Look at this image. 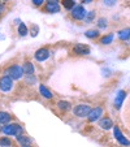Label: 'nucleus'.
<instances>
[{
    "instance_id": "4",
    "label": "nucleus",
    "mask_w": 130,
    "mask_h": 147,
    "mask_svg": "<svg viewBox=\"0 0 130 147\" xmlns=\"http://www.w3.org/2000/svg\"><path fill=\"white\" fill-rule=\"evenodd\" d=\"M13 89V80L8 76H4V77L0 78V90L4 92H8Z\"/></svg>"
},
{
    "instance_id": "14",
    "label": "nucleus",
    "mask_w": 130,
    "mask_h": 147,
    "mask_svg": "<svg viewBox=\"0 0 130 147\" xmlns=\"http://www.w3.org/2000/svg\"><path fill=\"white\" fill-rule=\"evenodd\" d=\"M60 5L59 4H52V3H47L44 7V12H47V13H57V12H60Z\"/></svg>"
},
{
    "instance_id": "36",
    "label": "nucleus",
    "mask_w": 130,
    "mask_h": 147,
    "mask_svg": "<svg viewBox=\"0 0 130 147\" xmlns=\"http://www.w3.org/2000/svg\"><path fill=\"white\" fill-rule=\"evenodd\" d=\"M0 16H1V14H0Z\"/></svg>"
},
{
    "instance_id": "25",
    "label": "nucleus",
    "mask_w": 130,
    "mask_h": 147,
    "mask_svg": "<svg viewBox=\"0 0 130 147\" xmlns=\"http://www.w3.org/2000/svg\"><path fill=\"white\" fill-rule=\"evenodd\" d=\"M98 28H100V29L107 28V18H99L98 20Z\"/></svg>"
},
{
    "instance_id": "19",
    "label": "nucleus",
    "mask_w": 130,
    "mask_h": 147,
    "mask_svg": "<svg viewBox=\"0 0 130 147\" xmlns=\"http://www.w3.org/2000/svg\"><path fill=\"white\" fill-rule=\"evenodd\" d=\"M129 31H130L129 28H126V29H124V30L119 31V38L121 39V40H129V36H130Z\"/></svg>"
},
{
    "instance_id": "13",
    "label": "nucleus",
    "mask_w": 130,
    "mask_h": 147,
    "mask_svg": "<svg viewBox=\"0 0 130 147\" xmlns=\"http://www.w3.org/2000/svg\"><path fill=\"white\" fill-rule=\"evenodd\" d=\"M39 92H40L42 96L46 98V99H52L53 98L52 91H51L47 86H44V85H39Z\"/></svg>"
},
{
    "instance_id": "22",
    "label": "nucleus",
    "mask_w": 130,
    "mask_h": 147,
    "mask_svg": "<svg viewBox=\"0 0 130 147\" xmlns=\"http://www.w3.org/2000/svg\"><path fill=\"white\" fill-rule=\"evenodd\" d=\"M99 30H96V29H91V30H87L85 33V35L87 36V38H90V39H92V38H98L99 36Z\"/></svg>"
},
{
    "instance_id": "15",
    "label": "nucleus",
    "mask_w": 130,
    "mask_h": 147,
    "mask_svg": "<svg viewBox=\"0 0 130 147\" xmlns=\"http://www.w3.org/2000/svg\"><path fill=\"white\" fill-rule=\"evenodd\" d=\"M16 139L21 146H22V144H31V139H30V137H28V136L20 134V136H16Z\"/></svg>"
},
{
    "instance_id": "5",
    "label": "nucleus",
    "mask_w": 130,
    "mask_h": 147,
    "mask_svg": "<svg viewBox=\"0 0 130 147\" xmlns=\"http://www.w3.org/2000/svg\"><path fill=\"white\" fill-rule=\"evenodd\" d=\"M91 109L92 108L89 106V104H78V106L74 108V115L77 117H87V115L90 113Z\"/></svg>"
},
{
    "instance_id": "31",
    "label": "nucleus",
    "mask_w": 130,
    "mask_h": 147,
    "mask_svg": "<svg viewBox=\"0 0 130 147\" xmlns=\"http://www.w3.org/2000/svg\"><path fill=\"white\" fill-rule=\"evenodd\" d=\"M4 11H5V7H4L3 3H0V13H1V12H4Z\"/></svg>"
},
{
    "instance_id": "17",
    "label": "nucleus",
    "mask_w": 130,
    "mask_h": 147,
    "mask_svg": "<svg viewBox=\"0 0 130 147\" xmlns=\"http://www.w3.org/2000/svg\"><path fill=\"white\" fill-rule=\"evenodd\" d=\"M57 107L61 111H69V109L72 108V104H70L69 102H67V100H60V102L57 103Z\"/></svg>"
},
{
    "instance_id": "28",
    "label": "nucleus",
    "mask_w": 130,
    "mask_h": 147,
    "mask_svg": "<svg viewBox=\"0 0 130 147\" xmlns=\"http://www.w3.org/2000/svg\"><path fill=\"white\" fill-rule=\"evenodd\" d=\"M38 33H39V28L36 25H31V36H36L38 35Z\"/></svg>"
},
{
    "instance_id": "27",
    "label": "nucleus",
    "mask_w": 130,
    "mask_h": 147,
    "mask_svg": "<svg viewBox=\"0 0 130 147\" xmlns=\"http://www.w3.org/2000/svg\"><path fill=\"white\" fill-rule=\"evenodd\" d=\"M26 82H28V83H31V85H35V82H36V78L34 77V74L26 76Z\"/></svg>"
},
{
    "instance_id": "29",
    "label": "nucleus",
    "mask_w": 130,
    "mask_h": 147,
    "mask_svg": "<svg viewBox=\"0 0 130 147\" xmlns=\"http://www.w3.org/2000/svg\"><path fill=\"white\" fill-rule=\"evenodd\" d=\"M31 1H33V4L35 7H40V5H43V4H44L46 0H31Z\"/></svg>"
},
{
    "instance_id": "34",
    "label": "nucleus",
    "mask_w": 130,
    "mask_h": 147,
    "mask_svg": "<svg viewBox=\"0 0 130 147\" xmlns=\"http://www.w3.org/2000/svg\"><path fill=\"white\" fill-rule=\"evenodd\" d=\"M3 1H8V0H3Z\"/></svg>"
},
{
    "instance_id": "30",
    "label": "nucleus",
    "mask_w": 130,
    "mask_h": 147,
    "mask_svg": "<svg viewBox=\"0 0 130 147\" xmlns=\"http://www.w3.org/2000/svg\"><path fill=\"white\" fill-rule=\"evenodd\" d=\"M47 3H52V4H59V1L60 0H46Z\"/></svg>"
},
{
    "instance_id": "20",
    "label": "nucleus",
    "mask_w": 130,
    "mask_h": 147,
    "mask_svg": "<svg viewBox=\"0 0 130 147\" xmlns=\"http://www.w3.org/2000/svg\"><path fill=\"white\" fill-rule=\"evenodd\" d=\"M113 34H108V35L103 36L102 39H100V43L102 45H111L112 42H113Z\"/></svg>"
},
{
    "instance_id": "18",
    "label": "nucleus",
    "mask_w": 130,
    "mask_h": 147,
    "mask_svg": "<svg viewBox=\"0 0 130 147\" xmlns=\"http://www.w3.org/2000/svg\"><path fill=\"white\" fill-rule=\"evenodd\" d=\"M95 17H96V12L95 11H90V12H87L86 13V16H85V21H86V24H91L92 21L95 20Z\"/></svg>"
},
{
    "instance_id": "32",
    "label": "nucleus",
    "mask_w": 130,
    "mask_h": 147,
    "mask_svg": "<svg viewBox=\"0 0 130 147\" xmlns=\"http://www.w3.org/2000/svg\"><path fill=\"white\" fill-rule=\"evenodd\" d=\"M81 1H82L83 4H89V3H91L92 0H81Z\"/></svg>"
},
{
    "instance_id": "16",
    "label": "nucleus",
    "mask_w": 130,
    "mask_h": 147,
    "mask_svg": "<svg viewBox=\"0 0 130 147\" xmlns=\"http://www.w3.org/2000/svg\"><path fill=\"white\" fill-rule=\"evenodd\" d=\"M12 116L8 113V112H0V125H5L9 124Z\"/></svg>"
},
{
    "instance_id": "21",
    "label": "nucleus",
    "mask_w": 130,
    "mask_h": 147,
    "mask_svg": "<svg viewBox=\"0 0 130 147\" xmlns=\"http://www.w3.org/2000/svg\"><path fill=\"white\" fill-rule=\"evenodd\" d=\"M28 33H29V30H28V28H26V25L24 22H20L18 24V34L21 36H25V35H28Z\"/></svg>"
},
{
    "instance_id": "23",
    "label": "nucleus",
    "mask_w": 130,
    "mask_h": 147,
    "mask_svg": "<svg viewBox=\"0 0 130 147\" xmlns=\"http://www.w3.org/2000/svg\"><path fill=\"white\" fill-rule=\"evenodd\" d=\"M12 146V141L8 137H1L0 138V147H11Z\"/></svg>"
},
{
    "instance_id": "3",
    "label": "nucleus",
    "mask_w": 130,
    "mask_h": 147,
    "mask_svg": "<svg viewBox=\"0 0 130 147\" xmlns=\"http://www.w3.org/2000/svg\"><path fill=\"white\" fill-rule=\"evenodd\" d=\"M86 13H87V11L85 9L83 5H74L72 9H70V16H72L74 20H79V21L85 18Z\"/></svg>"
},
{
    "instance_id": "35",
    "label": "nucleus",
    "mask_w": 130,
    "mask_h": 147,
    "mask_svg": "<svg viewBox=\"0 0 130 147\" xmlns=\"http://www.w3.org/2000/svg\"><path fill=\"white\" fill-rule=\"evenodd\" d=\"M0 131H1V126H0Z\"/></svg>"
},
{
    "instance_id": "2",
    "label": "nucleus",
    "mask_w": 130,
    "mask_h": 147,
    "mask_svg": "<svg viewBox=\"0 0 130 147\" xmlns=\"http://www.w3.org/2000/svg\"><path fill=\"white\" fill-rule=\"evenodd\" d=\"M5 76L11 77L12 80H21V78L24 77V72H22L21 65L14 64V65H12V67H9L8 69L5 70Z\"/></svg>"
},
{
    "instance_id": "26",
    "label": "nucleus",
    "mask_w": 130,
    "mask_h": 147,
    "mask_svg": "<svg viewBox=\"0 0 130 147\" xmlns=\"http://www.w3.org/2000/svg\"><path fill=\"white\" fill-rule=\"evenodd\" d=\"M117 0H103V4H104L105 7H113L116 5Z\"/></svg>"
},
{
    "instance_id": "33",
    "label": "nucleus",
    "mask_w": 130,
    "mask_h": 147,
    "mask_svg": "<svg viewBox=\"0 0 130 147\" xmlns=\"http://www.w3.org/2000/svg\"><path fill=\"white\" fill-rule=\"evenodd\" d=\"M21 147H31V144H22Z\"/></svg>"
},
{
    "instance_id": "11",
    "label": "nucleus",
    "mask_w": 130,
    "mask_h": 147,
    "mask_svg": "<svg viewBox=\"0 0 130 147\" xmlns=\"http://www.w3.org/2000/svg\"><path fill=\"white\" fill-rule=\"evenodd\" d=\"M99 126L104 130H108V129L113 128V121H112L109 117H100L99 119Z\"/></svg>"
},
{
    "instance_id": "24",
    "label": "nucleus",
    "mask_w": 130,
    "mask_h": 147,
    "mask_svg": "<svg viewBox=\"0 0 130 147\" xmlns=\"http://www.w3.org/2000/svg\"><path fill=\"white\" fill-rule=\"evenodd\" d=\"M61 3H63V7L65 9H72L75 5L74 0H61Z\"/></svg>"
},
{
    "instance_id": "7",
    "label": "nucleus",
    "mask_w": 130,
    "mask_h": 147,
    "mask_svg": "<svg viewBox=\"0 0 130 147\" xmlns=\"http://www.w3.org/2000/svg\"><path fill=\"white\" fill-rule=\"evenodd\" d=\"M113 136H115V138L119 141L120 144H122V146H129V141H127V138L121 133V130H120L117 126H115V125H113Z\"/></svg>"
},
{
    "instance_id": "12",
    "label": "nucleus",
    "mask_w": 130,
    "mask_h": 147,
    "mask_svg": "<svg viewBox=\"0 0 130 147\" xmlns=\"http://www.w3.org/2000/svg\"><path fill=\"white\" fill-rule=\"evenodd\" d=\"M21 68H22V72H24V74H25V76L34 74V70H35L33 63H30V61H25V63H24V65Z\"/></svg>"
},
{
    "instance_id": "1",
    "label": "nucleus",
    "mask_w": 130,
    "mask_h": 147,
    "mask_svg": "<svg viewBox=\"0 0 130 147\" xmlns=\"http://www.w3.org/2000/svg\"><path fill=\"white\" fill-rule=\"evenodd\" d=\"M1 131L5 136H20L22 134V126L18 124H5L1 128Z\"/></svg>"
},
{
    "instance_id": "6",
    "label": "nucleus",
    "mask_w": 130,
    "mask_h": 147,
    "mask_svg": "<svg viewBox=\"0 0 130 147\" xmlns=\"http://www.w3.org/2000/svg\"><path fill=\"white\" fill-rule=\"evenodd\" d=\"M102 116H103V108L102 107H96V108H94V109L90 111V113L87 115V120H89L90 122H95V121H98Z\"/></svg>"
},
{
    "instance_id": "10",
    "label": "nucleus",
    "mask_w": 130,
    "mask_h": 147,
    "mask_svg": "<svg viewBox=\"0 0 130 147\" xmlns=\"http://www.w3.org/2000/svg\"><path fill=\"white\" fill-rule=\"evenodd\" d=\"M125 98H126V91H125V90H120V91L117 92L116 98H115V106H116L117 109H120L122 107V103H124Z\"/></svg>"
},
{
    "instance_id": "9",
    "label": "nucleus",
    "mask_w": 130,
    "mask_h": 147,
    "mask_svg": "<svg viewBox=\"0 0 130 147\" xmlns=\"http://www.w3.org/2000/svg\"><path fill=\"white\" fill-rule=\"evenodd\" d=\"M34 57H35L36 61H46L48 57H50V51L47 48H39L35 53H34Z\"/></svg>"
},
{
    "instance_id": "8",
    "label": "nucleus",
    "mask_w": 130,
    "mask_h": 147,
    "mask_svg": "<svg viewBox=\"0 0 130 147\" xmlns=\"http://www.w3.org/2000/svg\"><path fill=\"white\" fill-rule=\"evenodd\" d=\"M73 52H74L75 55H89V53L91 52V50H90L89 46L82 45V43H77V45L73 47Z\"/></svg>"
}]
</instances>
